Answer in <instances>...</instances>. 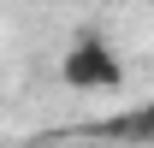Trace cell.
I'll use <instances>...</instances> for the list:
<instances>
[{"instance_id": "obj_1", "label": "cell", "mask_w": 154, "mask_h": 148, "mask_svg": "<svg viewBox=\"0 0 154 148\" xmlns=\"http://www.w3.org/2000/svg\"><path fill=\"white\" fill-rule=\"evenodd\" d=\"M59 83L71 95H113L125 83V54L101 30H77L65 42V54H59Z\"/></svg>"}]
</instances>
